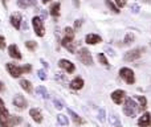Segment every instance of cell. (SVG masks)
I'll return each mask as SVG.
<instances>
[{"label":"cell","mask_w":151,"mask_h":127,"mask_svg":"<svg viewBox=\"0 0 151 127\" xmlns=\"http://www.w3.org/2000/svg\"><path fill=\"white\" fill-rule=\"evenodd\" d=\"M21 117L9 115V111L5 107L3 99L0 98V127H15L21 123Z\"/></svg>","instance_id":"1"},{"label":"cell","mask_w":151,"mask_h":127,"mask_svg":"<svg viewBox=\"0 0 151 127\" xmlns=\"http://www.w3.org/2000/svg\"><path fill=\"white\" fill-rule=\"evenodd\" d=\"M139 111V107H137V103L133 98H126L125 105H123V113L127 117L134 118L137 115V113Z\"/></svg>","instance_id":"2"},{"label":"cell","mask_w":151,"mask_h":127,"mask_svg":"<svg viewBox=\"0 0 151 127\" xmlns=\"http://www.w3.org/2000/svg\"><path fill=\"white\" fill-rule=\"evenodd\" d=\"M77 57H78V60H80L83 65H86V66L93 65V57H91V53H90V50L86 49V48H81V49L78 50Z\"/></svg>","instance_id":"3"},{"label":"cell","mask_w":151,"mask_h":127,"mask_svg":"<svg viewBox=\"0 0 151 127\" xmlns=\"http://www.w3.org/2000/svg\"><path fill=\"white\" fill-rule=\"evenodd\" d=\"M119 77L122 78L126 83H129V85H133V83L135 82V75H134V72L130 67H121Z\"/></svg>","instance_id":"4"},{"label":"cell","mask_w":151,"mask_h":127,"mask_svg":"<svg viewBox=\"0 0 151 127\" xmlns=\"http://www.w3.org/2000/svg\"><path fill=\"white\" fill-rule=\"evenodd\" d=\"M32 25H33V31L36 33V36L42 37L45 34V27L42 24V20L40 19V16H35L32 19Z\"/></svg>","instance_id":"5"},{"label":"cell","mask_w":151,"mask_h":127,"mask_svg":"<svg viewBox=\"0 0 151 127\" xmlns=\"http://www.w3.org/2000/svg\"><path fill=\"white\" fill-rule=\"evenodd\" d=\"M145 48H135V49H131L129 50V52H126L125 57H123V60L126 61V62H131V61H135L138 60L139 57L142 56V53L145 52Z\"/></svg>","instance_id":"6"},{"label":"cell","mask_w":151,"mask_h":127,"mask_svg":"<svg viewBox=\"0 0 151 127\" xmlns=\"http://www.w3.org/2000/svg\"><path fill=\"white\" fill-rule=\"evenodd\" d=\"M5 67H7L8 73H9L13 78H19L21 74H24V67H20V66H17V65H15L12 62H8L5 65Z\"/></svg>","instance_id":"7"},{"label":"cell","mask_w":151,"mask_h":127,"mask_svg":"<svg viewBox=\"0 0 151 127\" xmlns=\"http://www.w3.org/2000/svg\"><path fill=\"white\" fill-rule=\"evenodd\" d=\"M64 32H65V36H64L63 40H61V45H63V47H66L68 44L73 42V40H74V29L70 28V27H66Z\"/></svg>","instance_id":"8"},{"label":"cell","mask_w":151,"mask_h":127,"mask_svg":"<svg viewBox=\"0 0 151 127\" xmlns=\"http://www.w3.org/2000/svg\"><path fill=\"white\" fill-rule=\"evenodd\" d=\"M9 21H11V24H12V27L15 29H20L21 28V23H23V16H21L20 12H15V13L11 15Z\"/></svg>","instance_id":"9"},{"label":"cell","mask_w":151,"mask_h":127,"mask_svg":"<svg viewBox=\"0 0 151 127\" xmlns=\"http://www.w3.org/2000/svg\"><path fill=\"white\" fill-rule=\"evenodd\" d=\"M58 66H60L63 70H65L66 73H73L76 70L74 64L69 60H65V58H61V60L58 61Z\"/></svg>","instance_id":"10"},{"label":"cell","mask_w":151,"mask_h":127,"mask_svg":"<svg viewBox=\"0 0 151 127\" xmlns=\"http://www.w3.org/2000/svg\"><path fill=\"white\" fill-rule=\"evenodd\" d=\"M13 106H16L20 110H25L27 106H28V102H27V99L24 98V95L17 94V95H15V98H13Z\"/></svg>","instance_id":"11"},{"label":"cell","mask_w":151,"mask_h":127,"mask_svg":"<svg viewBox=\"0 0 151 127\" xmlns=\"http://www.w3.org/2000/svg\"><path fill=\"white\" fill-rule=\"evenodd\" d=\"M111 99H113V102L114 103H117V105H121L123 101H125V98H126V93L123 90H115V91H113L111 93Z\"/></svg>","instance_id":"12"},{"label":"cell","mask_w":151,"mask_h":127,"mask_svg":"<svg viewBox=\"0 0 151 127\" xmlns=\"http://www.w3.org/2000/svg\"><path fill=\"white\" fill-rule=\"evenodd\" d=\"M101 41H102V37L96 33H89V34H86V37H85V42L89 45H97Z\"/></svg>","instance_id":"13"},{"label":"cell","mask_w":151,"mask_h":127,"mask_svg":"<svg viewBox=\"0 0 151 127\" xmlns=\"http://www.w3.org/2000/svg\"><path fill=\"white\" fill-rule=\"evenodd\" d=\"M138 126L139 127H149L151 126V114L150 113H145L141 118L138 119Z\"/></svg>","instance_id":"14"},{"label":"cell","mask_w":151,"mask_h":127,"mask_svg":"<svg viewBox=\"0 0 151 127\" xmlns=\"http://www.w3.org/2000/svg\"><path fill=\"white\" fill-rule=\"evenodd\" d=\"M8 55H9L12 58H15V60H21V53H20V50H19V48L16 44L9 45V48H8Z\"/></svg>","instance_id":"15"},{"label":"cell","mask_w":151,"mask_h":127,"mask_svg":"<svg viewBox=\"0 0 151 127\" xmlns=\"http://www.w3.org/2000/svg\"><path fill=\"white\" fill-rule=\"evenodd\" d=\"M83 85H85V82H83V80L81 77H76L73 81L70 82V89H73V90H81V89L83 88Z\"/></svg>","instance_id":"16"},{"label":"cell","mask_w":151,"mask_h":127,"mask_svg":"<svg viewBox=\"0 0 151 127\" xmlns=\"http://www.w3.org/2000/svg\"><path fill=\"white\" fill-rule=\"evenodd\" d=\"M29 115L32 117V119L36 123H41L42 122V114L39 109H31L29 110Z\"/></svg>","instance_id":"17"},{"label":"cell","mask_w":151,"mask_h":127,"mask_svg":"<svg viewBox=\"0 0 151 127\" xmlns=\"http://www.w3.org/2000/svg\"><path fill=\"white\" fill-rule=\"evenodd\" d=\"M68 113H69V115H70V117H72V119H73V122H74L77 126H81V125H83V123H85V121H83L82 118H81L80 115L77 114V113H74L72 109H68Z\"/></svg>","instance_id":"18"},{"label":"cell","mask_w":151,"mask_h":127,"mask_svg":"<svg viewBox=\"0 0 151 127\" xmlns=\"http://www.w3.org/2000/svg\"><path fill=\"white\" fill-rule=\"evenodd\" d=\"M60 3H52V5H50L49 8V13L53 16V17H58L60 16Z\"/></svg>","instance_id":"19"},{"label":"cell","mask_w":151,"mask_h":127,"mask_svg":"<svg viewBox=\"0 0 151 127\" xmlns=\"http://www.w3.org/2000/svg\"><path fill=\"white\" fill-rule=\"evenodd\" d=\"M105 4H106V7L109 8V9L113 13H115V15H118V13L121 12L119 8H118V5L115 4L114 1H111V0H105Z\"/></svg>","instance_id":"20"},{"label":"cell","mask_w":151,"mask_h":127,"mask_svg":"<svg viewBox=\"0 0 151 127\" xmlns=\"http://www.w3.org/2000/svg\"><path fill=\"white\" fill-rule=\"evenodd\" d=\"M20 86L24 89V90L27 91L28 94H31L32 91H33V88H32V83L29 82L28 80H21L20 81Z\"/></svg>","instance_id":"21"},{"label":"cell","mask_w":151,"mask_h":127,"mask_svg":"<svg viewBox=\"0 0 151 127\" xmlns=\"http://www.w3.org/2000/svg\"><path fill=\"white\" fill-rule=\"evenodd\" d=\"M36 94L40 97H42L44 99H48L49 98V93H48V90L44 88V86H37L36 88Z\"/></svg>","instance_id":"22"},{"label":"cell","mask_w":151,"mask_h":127,"mask_svg":"<svg viewBox=\"0 0 151 127\" xmlns=\"http://www.w3.org/2000/svg\"><path fill=\"white\" fill-rule=\"evenodd\" d=\"M137 99L139 101V111H145L147 109V99L143 95H137Z\"/></svg>","instance_id":"23"},{"label":"cell","mask_w":151,"mask_h":127,"mask_svg":"<svg viewBox=\"0 0 151 127\" xmlns=\"http://www.w3.org/2000/svg\"><path fill=\"white\" fill-rule=\"evenodd\" d=\"M134 41H135V34H134L133 32L126 33L125 39H123V44H125V45H130V44H133Z\"/></svg>","instance_id":"24"},{"label":"cell","mask_w":151,"mask_h":127,"mask_svg":"<svg viewBox=\"0 0 151 127\" xmlns=\"http://www.w3.org/2000/svg\"><path fill=\"white\" fill-rule=\"evenodd\" d=\"M109 121H110V125H111L113 127H122V125H121L119 118H118L115 114H110Z\"/></svg>","instance_id":"25"},{"label":"cell","mask_w":151,"mask_h":127,"mask_svg":"<svg viewBox=\"0 0 151 127\" xmlns=\"http://www.w3.org/2000/svg\"><path fill=\"white\" fill-rule=\"evenodd\" d=\"M57 122L60 123V125H63V126H68V125H69L68 118H66L64 114H58V115H57Z\"/></svg>","instance_id":"26"},{"label":"cell","mask_w":151,"mask_h":127,"mask_svg":"<svg viewBox=\"0 0 151 127\" xmlns=\"http://www.w3.org/2000/svg\"><path fill=\"white\" fill-rule=\"evenodd\" d=\"M98 61H99V62H101L102 65H105V66H107V67H109V66H110L109 61H107L106 56H105V55H104V53H98Z\"/></svg>","instance_id":"27"},{"label":"cell","mask_w":151,"mask_h":127,"mask_svg":"<svg viewBox=\"0 0 151 127\" xmlns=\"http://www.w3.org/2000/svg\"><path fill=\"white\" fill-rule=\"evenodd\" d=\"M25 47H27V49L28 50H31V52H35L36 50V48H37V42L36 41H27L25 42Z\"/></svg>","instance_id":"28"},{"label":"cell","mask_w":151,"mask_h":127,"mask_svg":"<svg viewBox=\"0 0 151 127\" xmlns=\"http://www.w3.org/2000/svg\"><path fill=\"white\" fill-rule=\"evenodd\" d=\"M17 7H20L21 9H27V8H29L31 5H29L28 0H17Z\"/></svg>","instance_id":"29"},{"label":"cell","mask_w":151,"mask_h":127,"mask_svg":"<svg viewBox=\"0 0 151 127\" xmlns=\"http://www.w3.org/2000/svg\"><path fill=\"white\" fill-rule=\"evenodd\" d=\"M37 75H39V78L41 81L47 80V72H45V70H39V72H37Z\"/></svg>","instance_id":"30"},{"label":"cell","mask_w":151,"mask_h":127,"mask_svg":"<svg viewBox=\"0 0 151 127\" xmlns=\"http://www.w3.org/2000/svg\"><path fill=\"white\" fill-rule=\"evenodd\" d=\"M56 78H57L60 82H63V83H66V82H68V80H66V75H61L60 73H56Z\"/></svg>","instance_id":"31"},{"label":"cell","mask_w":151,"mask_h":127,"mask_svg":"<svg viewBox=\"0 0 151 127\" xmlns=\"http://www.w3.org/2000/svg\"><path fill=\"white\" fill-rule=\"evenodd\" d=\"M65 48L69 50V52L72 53V55H73V53H76V44H73V42H70V44H68Z\"/></svg>","instance_id":"32"},{"label":"cell","mask_w":151,"mask_h":127,"mask_svg":"<svg viewBox=\"0 0 151 127\" xmlns=\"http://www.w3.org/2000/svg\"><path fill=\"white\" fill-rule=\"evenodd\" d=\"M139 11H141V8H139V5L137 4V3L131 4V12H133V13H138Z\"/></svg>","instance_id":"33"},{"label":"cell","mask_w":151,"mask_h":127,"mask_svg":"<svg viewBox=\"0 0 151 127\" xmlns=\"http://www.w3.org/2000/svg\"><path fill=\"white\" fill-rule=\"evenodd\" d=\"M114 3L118 5V8H123V7H126V0H115Z\"/></svg>","instance_id":"34"},{"label":"cell","mask_w":151,"mask_h":127,"mask_svg":"<svg viewBox=\"0 0 151 127\" xmlns=\"http://www.w3.org/2000/svg\"><path fill=\"white\" fill-rule=\"evenodd\" d=\"M98 119L101 121V122H105V110H104V109L99 110V113H98Z\"/></svg>","instance_id":"35"},{"label":"cell","mask_w":151,"mask_h":127,"mask_svg":"<svg viewBox=\"0 0 151 127\" xmlns=\"http://www.w3.org/2000/svg\"><path fill=\"white\" fill-rule=\"evenodd\" d=\"M82 24H83V20H81V19H77V20H76V23H74V29H80Z\"/></svg>","instance_id":"36"},{"label":"cell","mask_w":151,"mask_h":127,"mask_svg":"<svg viewBox=\"0 0 151 127\" xmlns=\"http://www.w3.org/2000/svg\"><path fill=\"white\" fill-rule=\"evenodd\" d=\"M53 103H55V106H56V109H57V110H61L64 107L63 103H61L60 101H57V99H53Z\"/></svg>","instance_id":"37"},{"label":"cell","mask_w":151,"mask_h":127,"mask_svg":"<svg viewBox=\"0 0 151 127\" xmlns=\"http://www.w3.org/2000/svg\"><path fill=\"white\" fill-rule=\"evenodd\" d=\"M5 49V39L4 36H0V50Z\"/></svg>","instance_id":"38"},{"label":"cell","mask_w":151,"mask_h":127,"mask_svg":"<svg viewBox=\"0 0 151 127\" xmlns=\"http://www.w3.org/2000/svg\"><path fill=\"white\" fill-rule=\"evenodd\" d=\"M105 50H106V52H107V55L113 56V57H114V56H115V52H114V50H113L110 47H106V48H105Z\"/></svg>","instance_id":"39"},{"label":"cell","mask_w":151,"mask_h":127,"mask_svg":"<svg viewBox=\"0 0 151 127\" xmlns=\"http://www.w3.org/2000/svg\"><path fill=\"white\" fill-rule=\"evenodd\" d=\"M24 67V73H31L32 72V66L31 65H25V66H23Z\"/></svg>","instance_id":"40"},{"label":"cell","mask_w":151,"mask_h":127,"mask_svg":"<svg viewBox=\"0 0 151 127\" xmlns=\"http://www.w3.org/2000/svg\"><path fill=\"white\" fill-rule=\"evenodd\" d=\"M47 12H45V11H41V15H40V19H41V20L42 21H44L45 20V19H47Z\"/></svg>","instance_id":"41"},{"label":"cell","mask_w":151,"mask_h":127,"mask_svg":"<svg viewBox=\"0 0 151 127\" xmlns=\"http://www.w3.org/2000/svg\"><path fill=\"white\" fill-rule=\"evenodd\" d=\"M5 91V86H4V82L0 81V93H4Z\"/></svg>","instance_id":"42"},{"label":"cell","mask_w":151,"mask_h":127,"mask_svg":"<svg viewBox=\"0 0 151 127\" xmlns=\"http://www.w3.org/2000/svg\"><path fill=\"white\" fill-rule=\"evenodd\" d=\"M73 4H74V7H80V1H78V0H73Z\"/></svg>","instance_id":"43"},{"label":"cell","mask_w":151,"mask_h":127,"mask_svg":"<svg viewBox=\"0 0 151 127\" xmlns=\"http://www.w3.org/2000/svg\"><path fill=\"white\" fill-rule=\"evenodd\" d=\"M41 64L44 65L45 67H48V62H47V61H45V60H41Z\"/></svg>","instance_id":"44"},{"label":"cell","mask_w":151,"mask_h":127,"mask_svg":"<svg viewBox=\"0 0 151 127\" xmlns=\"http://www.w3.org/2000/svg\"><path fill=\"white\" fill-rule=\"evenodd\" d=\"M1 1H3V5H4V7H7V1H8V0H1Z\"/></svg>","instance_id":"45"},{"label":"cell","mask_w":151,"mask_h":127,"mask_svg":"<svg viewBox=\"0 0 151 127\" xmlns=\"http://www.w3.org/2000/svg\"><path fill=\"white\" fill-rule=\"evenodd\" d=\"M50 0H42V3H44V4H47V3H49Z\"/></svg>","instance_id":"46"},{"label":"cell","mask_w":151,"mask_h":127,"mask_svg":"<svg viewBox=\"0 0 151 127\" xmlns=\"http://www.w3.org/2000/svg\"><path fill=\"white\" fill-rule=\"evenodd\" d=\"M142 1H145V3H150V0H142Z\"/></svg>","instance_id":"47"}]
</instances>
